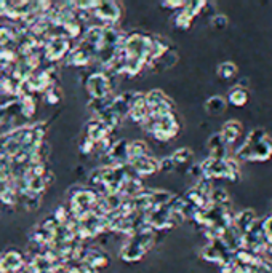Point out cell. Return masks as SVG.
<instances>
[{"label":"cell","instance_id":"obj_5","mask_svg":"<svg viewBox=\"0 0 272 273\" xmlns=\"http://www.w3.org/2000/svg\"><path fill=\"white\" fill-rule=\"evenodd\" d=\"M205 107H207V112H208V114L218 115V114H222V111H224L226 101L222 99L221 96H213V97H210V99L207 101Z\"/></svg>","mask_w":272,"mask_h":273},{"label":"cell","instance_id":"obj_9","mask_svg":"<svg viewBox=\"0 0 272 273\" xmlns=\"http://www.w3.org/2000/svg\"><path fill=\"white\" fill-rule=\"evenodd\" d=\"M29 155H31V153L24 150V152H23V158H27ZM16 158H21V153H19V152H18V157H16ZM15 163H18V165H19V163H24V160H16Z\"/></svg>","mask_w":272,"mask_h":273},{"label":"cell","instance_id":"obj_7","mask_svg":"<svg viewBox=\"0 0 272 273\" xmlns=\"http://www.w3.org/2000/svg\"><path fill=\"white\" fill-rule=\"evenodd\" d=\"M218 74H219L221 79L229 80V79H232V77L237 74V67L232 64V63H222V64L219 66Z\"/></svg>","mask_w":272,"mask_h":273},{"label":"cell","instance_id":"obj_2","mask_svg":"<svg viewBox=\"0 0 272 273\" xmlns=\"http://www.w3.org/2000/svg\"><path fill=\"white\" fill-rule=\"evenodd\" d=\"M240 133H242V125L237 123L236 120H231L228 123H224L221 130V138L226 144H232L236 142L240 138Z\"/></svg>","mask_w":272,"mask_h":273},{"label":"cell","instance_id":"obj_4","mask_svg":"<svg viewBox=\"0 0 272 273\" xmlns=\"http://www.w3.org/2000/svg\"><path fill=\"white\" fill-rule=\"evenodd\" d=\"M229 102L232 105H236V107H242V105H245L247 101H248V93L247 90L244 88V86H236L234 90H231L229 91Z\"/></svg>","mask_w":272,"mask_h":273},{"label":"cell","instance_id":"obj_1","mask_svg":"<svg viewBox=\"0 0 272 273\" xmlns=\"http://www.w3.org/2000/svg\"><path fill=\"white\" fill-rule=\"evenodd\" d=\"M109 90H111V83H109V79H108V75H106V74L96 72V74H93L90 77L88 91H90L93 99H96V101L106 99L108 94H109Z\"/></svg>","mask_w":272,"mask_h":273},{"label":"cell","instance_id":"obj_8","mask_svg":"<svg viewBox=\"0 0 272 273\" xmlns=\"http://www.w3.org/2000/svg\"><path fill=\"white\" fill-rule=\"evenodd\" d=\"M211 26L215 29H224L228 26V19L226 16H215L211 19Z\"/></svg>","mask_w":272,"mask_h":273},{"label":"cell","instance_id":"obj_6","mask_svg":"<svg viewBox=\"0 0 272 273\" xmlns=\"http://www.w3.org/2000/svg\"><path fill=\"white\" fill-rule=\"evenodd\" d=\"M171 160L174 163V167H176V165H188L192 160V152L188 147H183L171 155Z\"/></svg>","mask_w":272,"mask_h":273},{"label":"cell","instance_id":"obj_3","mask_svg":"<svg viewBox=\"0 0 272 273\" xmlns=\"http://www.w3.org/2000/svg\"><path fill=\"white\" fill-rule=\"evenodd\" d=\"M95 15L103 21H115L119 18V7H115V4H100V7H95Z\"/></svg>","mask_w":272,"mask_h":273}]
</instances>
